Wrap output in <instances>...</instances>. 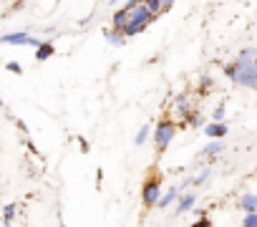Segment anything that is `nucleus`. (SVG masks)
Here are the masks:
<instances>
[{
    "instance_id": "6ab92c4d",
    "label": "nucleus",
    "mask_w": 257,
    "mask_h": 227,
    "mask_svg": "<svg viewBox=\"0 0 257 227\" xmlns=\"http://www.w3.org/2000/svg\"><path fill=\"white\" fill-rule=\"evenodd\" d=\"M224 113H227V106L224 103H217V108L212 111V122H224Z\"/></svg>"
},
{
    "instance_id": "39448f33",
    "label": "nucleus",
    "mask_w": 257,
    "mask_h": 227,
    "mask_svg": "<svg viewBox=\"0 0 257 227\" xmlns=\"http://www.w3.org/2000/svg\"><path fill=\"white\" fill-rule=\"evenodd\" d=\"M159 194H162V177L159 174H152L144 182V187H142V204L144 207H154L157 199H159Z\"/></svg>"
},
{
    "instance_id": "c85d7f7f",
    "label": "nucleus",
    "mask_w": 257,
    "mask_h": 227,
    "mask_svg": "<svg viewBox=\"0 0 257 227\" xmlns=\"http://www.w3.org/2000/svg\"><path fill=\"white\" fill-rule=\"evenodd\" d=\"M3 106H6V103H3V98H0V108H3Z\"/></svg>"
},
{
    "instance_id": "cd10ccee",
    "label": "nucleus",
    "mask_w": 257,
    "mask_h": 227,
    "mask_svg": "<svg viewBox=\"0 0 257 227\" xmlns=\"http://www.w3.org/2000/svg\"><path fill=\"white\" fill-rule=\"evenodd\" d=\"M116 3H121V0H108V6H116Z\"/></svg>"
},
{
    "instance_id": "20e7f679",
    "label": "nucleus",
    "mask_w": 257,
    "mask_h": 227,
    "mask_svg": "<svg viewBox=\"0 0 257 227\" xmlns=\"http://www.w3.org/2000/svg\"><path fill=\"white\" fill-rule=\"evenodd\" d=\"M177 132H179V127H177L172 119H162V122L157 124V129H152V134H154V147H157L159 154L167 152V147L172 144V139L177 137Z\"/></svg>"
},
{
    "instance_id": "412c9836",
    "label": "nucleus",
    "mask_w": 257,
    "mask_h": 227,
    "mask_svg": "<svg viewBox=\"0 0 257 227\" xmlns=\"http://www.w3.org/2000/svg\"><path fill=\"white\" fill-rule=\"evenodd\" d=\"M6 68H8L11 73H16V76H23V66H21L18 61H8V63H6Z\"/></svg>"
},
{
    "instance_id": "aec40b11",
    "label": "nucleus",
    "mask_w": 257,
    "mask_h": 227,
    "mask_svg": "<svg viewBox=\"0 0 257 227\" xmlns=\"http://www.w3.org/2000/svg\"><path fill=\"white\" fill-rule=\"evenodd\" d=\"M237 61H254V48H252V46L242 48V51L237 53Z\"/></svg>"
},
{
    "instance_id": "6e6552de",
    "label": "nucleus",
    "mask_w": 257,
    "mask_h": 227,
    "mask_svg": "<svg viewBox=\"0 0 257 227\" xmlns=\"http://www.w3.org/2000/svg\"><path fill=\"white\" fill-rule=\"evenodd\" d=\"M237 207H239L244 214H252V212H257V194H252V192H244V194L239 197Z\"/></svg>"
},
{
    "instance_id": "a211bd4d",
    "label": "nucleus",
    "mask_w": 257,
    "mask_h": 227,
    "mask_svg": "<svg viewBox=\"0 0 257 227\" xmlns=\"http://www.w3.org/2000/svg\"><path fill=\"white\" fill-rule=\"evenodd\" d=\"M209 177H212V167H204L197 177H192V184H194V187H199V184H204Z\"/></svg>"
},
{
    "instance_id": "a878e982",
    "label": "nucleus",
    "mask_w": 257,
    "mask_h": 227,
    "mask_svg": "<svg viewBox=\"0 0 257 227\" xmlns=\"http://www.w3.org/2000/svg\"><path fill=\"white\" fill-rule=\"evenodd\" d=\"M224 76H227V78H229V81H232V78H234V61H232V63H227V66H224Z\"/></svg>"
},
{
    "instance_id": "9b49d317",
    "label": "nucleus",
    "mask_w": 257,
    "mask_h": 227,
    "mask_svg": "<svg viewBox=\"0 0 257 227\" xmlns=\"http://www.w3.org/2000/svg\"><path fill=\"white\" fill-rule=\"evenodd\" d=\"M194 204H197V197H194V194H182V197H179V202H177V207H174V217H179V214L189 212Z\"/></svg>"
},
{
    "instance_id": "bb28decb",
    "label": "nucleus",
    "mask_w": 257,
    "mask_h": 227,
    "mask_svg": "<svg viewBox=\"0 0 257 227\" xmlns=\"http://www.w3.org/2000/svg\"><path fill=\"white\" fill-rule=\"evenodd\" d=\"M159 6H162V13H167V11H172L174 0H159Z\"/></svg>"
},
{
    "instance_id": "4be33fe9",
    "label": "nucleus",
    "mask_w": 257,
    "mask_h": 227,
    "mask_svg": "<svg viewBox=\"0 0 257 227\" xmlns=\"http://www.w3.org/2000/svg\"><path fill=\"white\" fill-rule=\"evenodd\" d=\"M242 227H257V212H252V214H244V219H242Z\"/></svg>"
},
{
    "instance_id": "4468645a",
    "label": "nucleus",
    "mask_w": 257,
    "mask_h": 227,
    "mask_svg": "<svg viewBox=\"0 0 257 227\" xmlns=\"http://www.w3.org/2000/svg\"><path fill=\"white\" fill-rule=\"evenodd\" d=\"M184 124H189V127H194V129H202L204 127V119H202V113H199V108H194L189 117L184 119Z\"/></svg>"
},
{
    "instance_id": "ddd939ff",
    "label": "nucleus",
    "mask_w": 257,
    "mask_h": 227,
    "mask_svg": "<svg viewBox=\"0 0 257 227\" xmlns=\"http://www.w3.org/2000/svg\"><path fill=\"white\" fill-rule=\"evenodd\" d=\"M177 197H179V192H177V189L172 187L169 192L159 194V199H157V204H154V207H159V209H167V207H169V204H172V202H174Z\"/></svg>"
},
{
    "instance_id": "9d476101",
    "label": "nucleus",
    "mask_w": 257,
    "mask_h": 227,
    "mask_svg": "<svg viewBox=\"0 0 257 227\" xmlns=\"http://www.w3.org/2000/svg\"><path fill=\"white\" fill-rule=\"evenodd\" d=\"M103 38H106V43H108L111 48H123V46H126L123 33H118V31H113V28H106V31H103Z\"/></svg>"
},
{
    "instance_id": "423d86ee",
    "label": "nucleus",
    "mask_w": 257,
    "mask_h": 227,
    "mask_svg": "<svg viewBox=\"0 0 257 227\" xmlns=\"http://www.w3.org/2000/svg\"><path fill=\"white\" fill-rule=\"evenodd\" d=\"M31 38L26 31H18V33H6V36H0V43L3 46H31Z\"/></svg>"
},
{
    "instance_id": "7ed1b4c3",
    "label": "nucleus",
    "mask_w": 257,
    "mask_h": 227,
    "mask_svg": "<svg viewBox=\"0 0 257 227\" xmlns=\"http://www.w3.org/2000/svg\"><path fill=\"white\" fill-rule=\"evenodd\" d=\"M194 108H197V106H194V96H192V93H187V91H184V93L174 96V98H172V106H169V113L174 117L172 122H174L177 127H179V124H184V119L189 117V113H192Z\"/></svg>"
},
{
    "instance_id": "1a4fd4ad",
    "label": "nucleus",
    "mask_w": 257,
    "mask_h": 227,
    "mask_svg": "<svg viewBox=\"0 0 257 227\" xmlns=\"http://www.w3.org/2000/svg\"><path fill=\"white\" fill-rule=\"evenodd\" d=\"M56 56V46L51 43V41H43L38 48H36V61L38 63H46L48 58H53Z\"/></svg>"
},
{
    "instance_id": "f3484780",
    "label": "nucleus",
    "mask_w": 257,
    "mask_h": 227,
    "mask_svg": "<svg viewBox=\"0 0 257 227\" xmlns=\"http://www.w3.org/2000/svg\"><path fill=\"white\" fill-rule=\"evenodd\" d=\"M16 214H18V204H8V207L3 209V222H6V227H11V224H13Z\"/></svg>"
},
{
    "instance_id": "f03ea898",
    "label": "nucleus",
    "mask_w": 257,
    "mask_h": 227,
    "mask_svg": "<svg viewBox=\"0 0 257 227\" xmlns=\"http://www.w3.org/2000/svg\"><path fill=\"white\" fill-rule=\"evenodd\" d=\"M232 83H237L242 88H254L257 86V63L254 61H234Z\"/></svg>"
},
{
    "instance_id": "5701e85b",
    "label": "nucleus",
    "mask_w": 257,
    "mask_h": 227,
    "mask_svg": "<svg viewBox=\"0 0 257 227\" xmlns=\"http://www.w3.org/2000/svg\"><path fill=\"white\" fill-rule=\"evenodd\" d=\"M189 184H192V177H184V179H182V182H179V184H177V187H174V189H177V192H179V194H184V189H187V187H189Z\"/></svg>"
},
{
    "instance_id": "f257e3e1",
    "label": "nucleus",
    "mask_w": 257,
    "mask_h": 227,
    "mask_svg": "<svg viewBox=\"0 0 257 227\" xmlns=\"http://www.w3.org/2000/svg\"><path fill=\"white\" fill-rule=\"evenodd\" d=\"M154 23V18L149 16V11L144 8V3L142 6H137V8H132V11H126V26H123V38H134V36H139V33H144L149 26Z\"/></svg>"
},
{
    "instance_id": "393cba45",
    "label": "nucleus",
    "mask_w": 257,
    "mask_h": 227,
    "mask_svg": "<svg viewBox=\"0 0 257 227\" xmlns=\"http://www.w3.org/2000/svg\"><path fill=\"white\" fill-rule=\"evenodd\" d=\"M144 0H126L123 3V11H132V8H137V6H142Z\"/></svg>"
},
{
    "instance_id": "0eeeda50",
    "label": "nucleus",
    "mask_w": 257,
    "mask_h": 227,
    "mask_svg": "<svg viewBox=\"0 0 257 227\" xmlns=\"http://www.w3.org/2000/svg\"><path fill=\"white\" fill-rule=\"evenodd\" d=\"M202 132H204L209 139H224L229 129H227V124H224V122H209L207 127H202Z\"/></svg>"
},
{
    "instance_id": "2eb2a0df",
    "label": "nucleus",
    "mask_w": 257,
    "mask_h": 227,
    "mask_svg": "<svg viewBox=\"0 0 257 227\" xmlns=\"http://www.w3.org/2000/svg\"><path fill=\"white\" fill-rule=\"evenodd\" d=\"M152 124H144L139 132H137V137H134V142H137V147H142V144H147V139H149V134H152Z\"/></svg>"
},
{
    "instance_id": "dca6fc26",
    "label": "nucleus",
    "mask_w": 257,
    "mask_h": 227,
    "mask_svg": "<svg viewBox=\"0 0 257 227\" xmlns=\"http://www.w3.org/2000/svg\"><path fill=\"white\" fill-rule=\"evenodd\" d=\"M212 86H214V81H212V76H199V83H197V91L199 93H209L212 91Z\"/></svg>"
},
{
    "instance_id": "b1692460",
    "label": "nucleus",
    "mask_w": 257,
    "mask_h": 227,
    "mask_svg": "<svg viewBox=\"0 0 257 227\" xmlns=\"http://www.w3.org/2000/svg\"><path fill=\"white\" fill-rule=\"evenodd\" d=\"M194 227H212V219H209L207 214H202V217L194 222Z\"/></svg>"
},
{
    "instance_id": "f8f14e48",
    "label": "nucleus",
    "mask_w": 257,
    "mask_h": 227,
    "mask_svg": "<svg viewBox=\"0 0 257 227\" xmlns=\"http://www.w3.org/2000/svg\"><path fill=\"white\" fill-rule=\"evenodd\" d=\"M222 149H224V142L222 139H212L202 152H199V157H207V159H214L217 154H222Z\"/></svg>"
}]
</instances>
